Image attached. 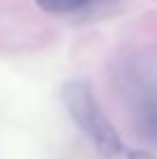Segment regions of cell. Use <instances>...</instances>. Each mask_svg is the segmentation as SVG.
Here are the masks:
<instances>
[{
  "label": "cell",
  "mask_w": 157,
  "mask_h": 159,
  "mask_svg": "<svg viewBox=\"0 0 157 159\" xmlns=\"http://www.w3.org/2000/svg\"><path fill=\"white\" fill-rule=\"evenodd\" d=\"M60 99L67 108L69 118L74 120V125L88 136V141L93 148L106 159H116L122 155L125 145H122L120 134L111 125V120L104 116V111L99 108L93 90L85 81L72 79L62 85Z\"/></svg>",
  "instance_id": "1"
},
{
  "label": "cell",
  "mask_w": 157,
  "mask_h": 159,
  "mask_svg": "<svg viewBox=\"0 0 157 159\" xmlns=\"http://www.w3.org/2000/svg\"><path fill=\"white\" fill-rule=\"evenodd\" d=\"M35 2L48 14H81L93 7H99L106 0H35Z\"/></svg>",
  "instance_id": "3"
},
{
  "label": "cell",
  "mask_w": 157,
  "mask_h": 159,
  "mask_svg": "<svg viewBox=\"0 0 157 159\" xmlns=\"http://www.w3.org/2000/svg\"><path fill=\"white\" fill-rule=\"evenodd\" d=\"M134 111H136L139 129L153 145H157V90L153 85H143L141 81H134Z\"/></svg>",
  "instance_id": "2"
}]
</instances>
